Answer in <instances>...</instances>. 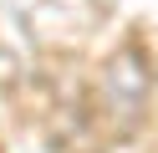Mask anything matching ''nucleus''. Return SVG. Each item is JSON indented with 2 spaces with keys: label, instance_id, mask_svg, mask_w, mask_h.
<instances>
[{
  "label": "nucleus",
  "instance_id": "f257e3e1",
  "mask_svg": "<svg viewBox=\"0 0 158 153\" xmlns=\"http://www.w3.org/2000/svg\"><path fill=\"white\" fill-rule=\"evenodd\" d=\"M102 97H107V107L117 117L143 112V102H148V61H143V51L127 46L102 66Z\"/></svg>",
  "mask_w": 158,
  "mask_h": 153
}]
</instances>
